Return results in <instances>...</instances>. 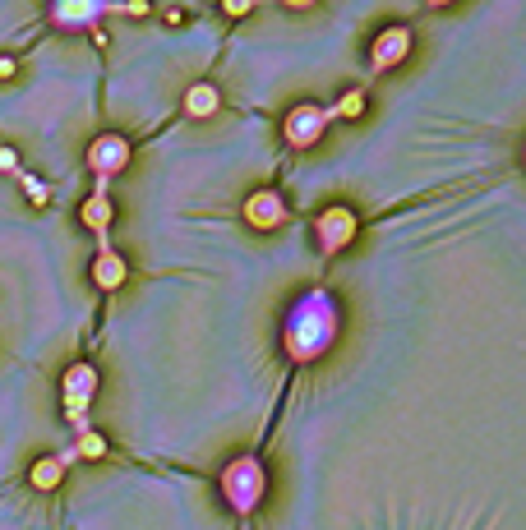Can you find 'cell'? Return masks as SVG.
Segmentation results:
<instances>
[{
  "label": "cell",
  "mask_w": 526,
  "mask_h": 530,
  "mask_svg": "<svg viewBox=\"0 0 526 530\" xmlns=\"http://www.w3.org/2000/svg\"><path fill=\"white\" fill-rule=\"evenodd\" d=\"M129 158H134V148H129V138L125 134H98L93 143H88V171L98 176V194H107V185L129 167Z\"/></svg>",
  "instance_id": "obj_4"
},
{
  "label": "cell",
  "mask_w": 526,
  "mask_h": 530,
  "mask_svg": "<svg viewBox=\"0 0 526 530\" xmlns=\"http://www.w3.org/2000/svg\"><path fill=\"white\" fill-rule=\"evenodd\" d=\"M217 107H222V93L212 84H190L185 88V116L208 120V116H217Z\"/></svg>",
  "instance_id": "obj_11"
},
{
  "label": "cell",
  "mask_w": 526,
  "mask_h": 530,
  "mask_svg": "<svg viewBox=\"0 0 526 530\" xmlns=\"http://www.w3.org/2000/svg\"><path fill=\"white\" fill-rule=\"evenodd\" d=\"M222 10H227L232 19H245V15H250L254 5H250V0H227V5H222Z\"/></svg>",
  "instance_id": "obj_18"
},
{
  "label": "cell",
  "mask_w": 526,
  "mask_h": 530,
  "mask_svg": "<svg viewBox=\"0 0 526 530\" xmlns=\"http://www.w3.org/2000/svg\"><path fill=\"white\" fill-rule=\"evenodd\" d=\"M360 116H365V93H360V88L342 93V97L328 107V120H360Z\"/></svg>",
  "instance_id": "obj_13"
},
{
  "label": "cell",
  "mask_w": 526,
  "mask_h": 530,
  "mask_svg": "<svg viewBox=\"0 0 526 530\" xmlns=\"http://www.w3.org/2000/svg\"><path fill=\"white\" fill-rule=\"evenodd\" d=\"M125 15H129V19H143V15H148V5H143V0H134V5H125Z\"/></svg>",
  "instance_id": "obj_20"
},
{
  "label": "cell",
  "mask_w": 526,
  "mask_h": 530,
  "mask_svg": "<svg viewBox=\"0 0 526 530\" xmlns=\"http://www.w3.org/2000/svg\"><path fill=\"white\" fill-rule=\"evenodd\" d=\"M521 162H526V148H521Z\"/></svg>",
  "instance_id": "obj_21"
},
{
  "label": "cell",
  "mask_w": 526,
  "mask_h": 530,
  "mask_svg": "<svg viewBox=\"0 0 526 530\" xmlns=\"http://www.w3.org/2000/svg\"><path fill=\"white\" fill-rule=\"evenodd\" d=\"M19 185H24V194H28V203H33V208H46V203H51V185H46L42 176L19 171Z\"/></svg>",
  "instance_id": "obj_16"
},
{
  "label": "cell",
  "mask_w": 526,
  "mask_h": 530,
  "mask_svg": "<svg viewBox=\"0 0 526 530\" xmlns=\"http://www.w3.org/2000/svg\"><path fill=\"white\" fill-rule=\"evenodd\" d=\"M98 397V369L93 364H69L65 378H60V402H65V420L74 429H88V406Z\"/></svg>",
  "instance_id": "obj_3"
},
{
  "label": "cell",
  "mask_w": 526,
  "mask_h": 530,
  "mask_svg": "<svg viewBox=\"0 0 526 530\" xmlns=\"http://www.w3.org/2000/svg\"><path fill=\"white\" fill-rule=\"evenodd\" d=\"M79 221L88 226V231H93L102 245H107V231H111V221H116V203H111V194H98V189H93V194L84 199V208H79Z\"/></svg>",
  "instance_id": "obj_9"
},
{
  "label": "cell",
  "mask_w": 526,
  "mask_h": 530,
  "mask_svg": "<svg viewBox=\"0 0 526 530\" xmlns=\"http://www.w3.org/2000/svg\"><path fill=\"white\" fill-rule=\"evenodd\" d=\"M74 452H79L84 462H102L107 452H111V443H107L98 429H84V433H79V443H74Z\"/></svg>",
  "instance_id": "obj_14"
},
{
  "label": "cell",
  "mask_w": 526,
  "mask_h": 530,
  "mask_svg": "<svg viewBox=\"0 0 526 530\" xmlns=\"http://www.w3.org/2000/svg\"><path fill=\"white\" fill-rule=\"evenodd\" d=\"M60 480H65V466H60V457H37V462L28 466V484H33L37 494H51V489H60Z\"/></svg>",
  "instance_id": "obj_12"
},
{
  "label": "cell",
  "mask_w": 526,
  "mask_h": 530,
  "mask_svg": "<svg viewBox=\"0 0 526 530\" xmlns=\"http://www.w3.org/2000/svg\"><path fill=\"white\" fill-rule=\"evenodd\" d=\"M217 484H222V498L232 503L236 516H250V512L263 503V494H268V475H263L259 457H236V462H227V471L217 475Z\"/></svg>",
  "instance_id": "obj_2"
},
{
  "label": "cell",
  "mask_w": 526,
  "mask_h": 530,
  "mask_svg": "<svg viewBox=\"0 0 526 530\" xmlns=\"http://www.w3.org/2000/svg\"><path fill=\"white\" fill-rule=\"evenodd\" d=\"M356 231H360V217H356L351 208H342V203H333V208H324V212L315 217V236H319V254H324V259L342 254V250L356 240Z\"/></svg>",
  "instance_id": "obj_5"
},
{
  "label": "cell",
  "mask_w": 526,
  "mask_h": 530,
  "mask_svg": "<svg viewBox=\"0 0 526 530\" xmlns=\"http://www.w3.org/2000/svg\"><path fill=\"white\" fill-rule=\"evenodd\" d=\"M324 129H328V107H315V102L291 107L286 111V125H282V134H286L291 148H315L324 138Z\"/></svg>",
  "instance_id": "obj_6"
},
{
  "label": "cell",
  "mask_w": 526,
  "mask_h": 530,
  "mask_svg": "<svg viewBox=\"0 0 526 530\" xmlns=\"http://www.w3.org/2000/svg\"><path fill=\"white\" fill-rule=\"evenodd\" d=\"M337 337V310L324 290H310L300 305L286 314V328H282V341H286V355L295 364H315Z\"/></svg>",
  "instance_id": "obj_1"
},
{
  "label": "cell",
  "mask_w": 526,
  "mask_h": 530,
  "mask_svg": "<svg viewBox=\"0 0 526 530\" xmlns=\"http://www.w3.org/2000/svg\"><path fill=\"white\" fill-rule=\"evenodd\" d=\"M407 56H411V33L407 28H384L379 37H374V46H369V65L379 69V74L397 69Z\"/></svg>",
  "instance_id": "obj_8"
},
{
  "label": "cell",
  "mask_w": 526,
  "mask_h": 530,
  "mask_svg": "<svg viewBox=\"0 0 526 530\" xmlns=\"http://www.w3.org/2000/svg\"><path fill=\"white\" fill-rule=\"evenodd\" d=\"M98 15H102V5H56L51 10L56 24H98Z\"/></svg>",
  "instance_id": "obj_15"
},
{
  "label": "cell",
  "mask_w": 526,
  "mask_h": 530,
  "mask_svg": "<svg viewBox=\"0 0 526 530\" xmlns=\"http://www.w3.org/2000/svg\"><path fill=\"white\" fill-rule=\"evenodd\" d=\"M19 74V65H15V56H0V79H15Z\"/></svg>",
  "instance_id": "obj_19"
},
{
  "label": "cell",
  "mask_w": 526,
  "mask_h": 530,
  "mask_svg": "<svg viewBox=\"0 0 526 530\" xmlns=\"http://www.w3.org/2000/svg\"><path fill=\"white\" fill-rule=\"evenodd\" d=\"M129 281V259H120L116 250H98L93 259V286L98 290H120Z\"/></svg>",
  "instance_id": "obj_10"
},
{
  "label": "cell",
  "mask_w": 526,
  "mask_h": 530,
  "mask_svg": "<svg viewBox=\"0 0 526 530\" xmlns=\"http://www.w3.org/2000/svg\"><path fill=\"white\" fill-rule=\"evenodd\" d=\"M241 212H245V221L254 226V231H277V226H286V217H291L277 189H254Z\"/></svg>",
  "instance_id": "obj_7"
},
{
  "label": "cell",
  "mask_w": 526,
  "mask_h": 530,
  "mask_svg": "<svg viewBox=\"0 0 526 530\" xmlns=\"http://www.w3.org/2000/svg\"><path fill=\"white\" fill-rule=\"evenodd\" d=\"M0 176H19V148H0Z\"/></svg>",
  "instance_id": "obj_17"
}]
</instances>
